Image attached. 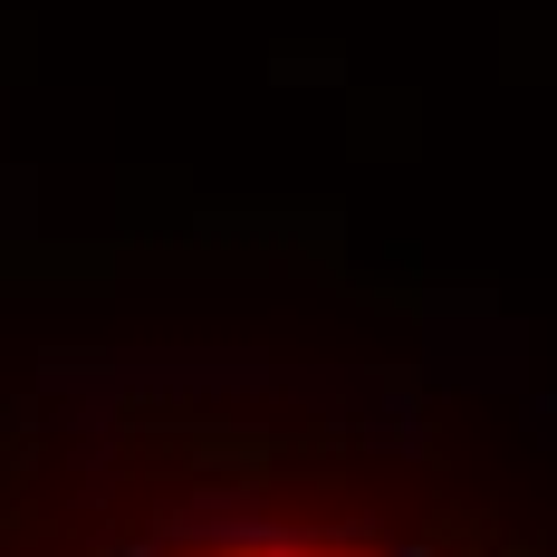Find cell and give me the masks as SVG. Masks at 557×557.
Wrapping results in <instances>:
<instances>
[{
	"mask_svg": "<svg viewBox=\"0 0 557 557\" xmlns=\"http://www.w3.org/2000/svg\"><path fill=\"white\" fill-rule=\"evenodd\" d=\"M308 548H318V539H308ZM145 557H154V548H145Z\"/></svg>",
	"mask_w": 557,
	"mask_h": 557,
	"instance_id": "obj_1",
	"label": "cell"
}]
</instances>
